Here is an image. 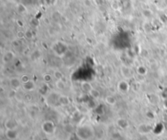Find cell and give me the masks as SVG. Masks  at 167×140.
Segmentation results:
<instances>
[{
	"instance_id": "cell-1",
	"label": "cell",
	"mask_w": 167,
	"mask_h": 140,
	"mask_svg": "<svg viewBox=\"0 0 167 140\" xmlns=\"http://www.w3.org/2000/svg\"><path fill=\"white\" fill-rule=\"evenodd\" d=\"M51 49L53 50L55 55L59 57V58L64 57L66 52H67V50H68L67 45L63 42H56L53 43V45L51 47Z\"/></svg>"
},
{
	"instance_id": "cell-2",
	"label": "cell",
	"mask_w": 167,
	"mask_h": 140,
	"mask_svg": "<svg viewBox=\"0 0 167 140\" xmlns=\"http://www.w3.org/2000/svg\"><path fill=\"white\" fill-rule=\"evenodd\" d=\"M77 137L82 140H87L91 137V129L87 127H82L77 130Z\"/></svg>"
},
{
	"instance_id": "cell-3",
	"label": "cell",
	"mask_w": 167,
	"mask_h": 140,
	"mask_svg": "<svg viewBox=\"0 0 167 140\" xmlns=\"http://www.w3.org/2000/svg\"><path fill=\"white\" fill-rule=\"evenodd\" d=\"M130 87H131V85L126 79L120 81L117 84V90H118L119 92L122 93V94L129 92V90H130Z\"/></svg>"
},
{
	"instance_id": "cell-4",
	"label": "cell",
	"mask_w": 167,
	"mask_h": 140,
	"mask_svg": "<svg viewBox=\"0 0 167 140\" xmlns=\"http://www.w3.org/2000/svg\"><path fill=\"white\" fill-rule=\"evenodd\" d=\"M9 84L12 90H17L20 87H22V81L20 80V78H11L9 81Z\"/></svg>"
},
{
	"instance_id": "cell-5",
	"label": "cell",
	"mask_w": 167,
	"mask_h": 140,
	"mask_svg": "<svg viewBox=\"0 0 167 140\" xmlns=\"http://www.w3.org/2000/svg\"><path fill=\"white\" fill-rule=\"evenodd\" d=\"M43 129L46 134L51 135L52 133H54L55 131L54 124L51 121H45L43 125Z\"/></svg>"
},
{
	"instance_id": "cell-6",
	"label": "cell",
	"mask_w": 167,
	"mask_h": 140,
	"mask_svg": "<svg viewBox=\"0 0 167 140\" xmlns=\"http://www.w3.org/2000/svg\"><path fill=\"white\" fill-rule=\"evenodd\" d=\"M121 72H122V77L124 78L126 80H128V79L131 78L133 77V73H132V70L130 67H128L126 65H124L122 66V69H121Z\"/></svg>"
},
{
	"instance_id": "cell-7",
	"label": "cell",
	"mask_w": 167,
	"mask_h": 140,
	"mask_svg": "<svg viewBox=\"0 0 167 140\" xmlns=\"http://www.w3.org/2000/svg\"><path fill=\"white\" fill-rule=\"evenodd\" d=\"M5 135L9 140H16L19 137V134L16 129H7Z\"/></svg>"
},
{
	"instance_id": "cell-8",
	"label": "cell",
	"mask_w": 167,
	"mask_h": 140,
	"mask_svg": "<svg viewBox=\"0 0 167 140\" xmlns=\"http://www.w3.org/2000/svg\"><path fill=\"white\" fill-rule=\"evenodd\" d=\"M22 87L23 89L26 90V91L30 92V91H33V90L36 88V85H35V82H34L33 80L30 79L29 81H26L25 83H23Z\"/></svg>"
},
{
	"instance_id": "cell-9",
	"label": "cell",
	"mask_w": 167,
	"mask_h": 140,
	"mask_svg": "<svg viewBox=\"0 0 167 140\" xmlns=\"http://www.w3.org/2000/svg\"><path fill=\"white\" fill-rule=\"evenodd\" d=\"M136 73H138L139 76H145L147 73V68L146 66L144 65H139L136 67Z\"/></svg>"
},
{
	"instance_id": "cell-10",
	"label": "cell",
	"mask_w": 167,
	"mask_h": 140,
	"mask_svg": "<svg viewBox=\"0 0 167 140\" xmlns=\"http://www.w3.org/2000/svg\"><path fill=\"white\" fill-rule=\"evenodd\" d=\"M15 57V55L14 53L11 51V50H8L7 52H6L3 56V61L6 62V63H8V62L11 61L12 59H14Z\"/></svg>"
},
{
	"instance_id": "cell-11",
	"label": "cell",
	"mask_w": 167,
	"mask_h": 140,
	"mask_svg": "<svg viewBox=\"0 0 167 140\" xmlns=\"http://www.w3.org/2000/svg\"><path fill=\"white\" fill-rule=\"evenodd\" d=\"M156 7L160 10H163L167 8V0H158L156 3Z\"/></svg>"
},
{
	"instance_id": "cell-12",
	"label": "cell",
	"mask_w": 167,
	"mask_h": 140,
	"mask_svg": "<svg viewBox=\"0 0 167 140\" xmlns=\"http://www.w3.org/2000/svg\"><path fill=\"white\" fill-rule=\"evenodd\" d=\"M105 101H106V103L109 104V105H114V104H116L117 103L116 98H115L113 95H108V96H107L106 99H105Z\"/></svg>"
},
{
	"instance_id": "cell-13",
	"label": "cell",
	"mask_w": 167,
	"mask_h": 140,
	"mask_svg": "<svg viewBox=\"0 0 167 140\" xmlns=\"http://www.w3.org/2000/svg\"><path fill=\"white\" fill-rule=\"evenodd\" d=\"M5 126L7 127V129H16V122L13 120H7Z\"/></svg>"
},
{
	"instance_id": "cell-14",
	"label": "cell",
	"mask_w": 167,
	"mask_h": 140,
	"mask_svg": "<svg viewBox=\"0 0 167 140\" xmlns=\"http://www.w3.org/2000/svg\"><path fill=\"white\" fill-rule=\"evenodd\" d=\"M53 77L56 80H62L63 78H64V74L59 70H55L54 73H53Z\"/></svg>"
},
{
	"instance_id": "cell-15",
	"label": "cell",
	"mask_w": 167,
	"mask_h": 140,
	"mask_svg": "<svg viewBox=\"0 0 167 140\" xmlns=\"http://www.w3.org/2000/svg\"><path fill=\"white\" fill-rule=\"evenodd\" d=\"M43 80L44 83H49L52 81V75H51L50 73H46L43 76Z\"/></svg>"
},
{
	"instance_id": "cell-16",
	"label": "cell",
	"mask_w": 167,
	"mask_h": 140,
	"mask_svg": "<svg viewBox=\"0 0 167 140\" xmlns=\"http://www.w3.org/2000/svg\"><path fill=\"white\" fill-rule=\"evenodd\" d=\"M82 90L87 93H90L91 92V90H92V87H91L89 83H87V82H85V83H83V84L82 85Z\"/></svg>"
},
{
	"instance_id": "cell-17",
	"label": "cell",
	"mask_w": 167,
	"mask_h": 140,
	"mask_svg": "<svg viewBox=\"0 0 167 140\" xmlns=\"http://www.w3.org/2000/svg\"><path fill=\"white\" fill-rule=\"evenodd\" d=\"M117 123L121 128H126L128 126V122L124 119H119Z\"/></svg>"
},
{
	"instance_id": "cell-18",
	"label": "cell",
	"mask_w": 167,
	"mask_h": 140,
	"mask_svg": "<svg viewBox=\"0 0 167 140\" xmlns=\"http://www.w3.org/2000/svg\"><path fill=\"white\" fill-rule=\"evenodd\" d=\"M59 102L62 105H66L69 103V99L67 96H60L59 97Z\"/></svg>"
},
{
	"instance_id": "cell-19",
	"label": "cell",
	"mask_w": 167,
	"mask_h": 140,
	"mask_svg": "<svg viewBox=\"0 0 167 140\" xmlns=\"http://www.w3.org/2000/svg\"><path fill=\"white\" fill-rule=\"evenodd\" d=\"M89 94H90V95H91V97H93L94 99H98L99 97V95H100L99 90H97L96 89H94V88H92V90H91V92L89 93Z\"/></svg>"
},
{
	"instance_id": "cell-20",
	"label": "cell",
	"mask_w": 167,
	"mask_h": 140,
	"mask_svg": "<svg viewBox=\"0 0 167 140\" xmlns=\"http://www.w3.org/2000/svg\"><path fill=\"white\" fill-rule=\"evenodd\" d=\"M56 87L59 90H63V89H65V82L63 81V80H57L56 83Z\"/></svg>"
},
{
	"instance_id": "cell-21",
	"label": "cell",
	"mask_w": 167,
	"mask_h": 140,
	"mask_svg": "<svg viewBox=\"0 0 167 140\" xmlns=\"http://www.w3.org/2000/svg\"><path fill=\"white\" fill-rule=\"evenodd\" d=\"M20 80L22 81V84L23 83H25L26 81H28L30 80V78H29V75H26V74H24L20 77Z\"/></svg>"
},
{
	"instance_id": "cell-22",
	"label": "cell",
	"mask_w": 167,
	"mask_h": 140,
	"mask_svg": "<svg viewBox=\"0 0 167 140\" xmlns=\"http://www.w3.org/2000/svg\"><path fill=\"white\" fill-rule=\"evenodd\" d=\"M143 15H144L146 18H149V17L153 15V13H152V11H151L150 10H144V11H143Z\"/></svg>"
},
{
	"instance_id": "cell-23",
	"label": "cell",
	"mask_w": 167,
	"mask_h": 140,
	"mask_svg": "<svg viewBox=\"0 0 167 140\" xmlns=\"http://www.w3.org/2000/svg\"><path fill=\"white\" fill-rule=\"evenodd\" d=\"M141 1H144V2H147V1H148V0H141Z\"/></svg>"
}]
</instances>
